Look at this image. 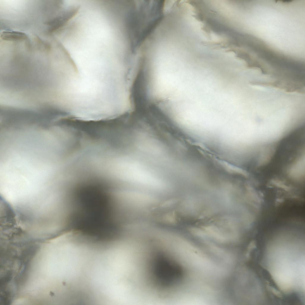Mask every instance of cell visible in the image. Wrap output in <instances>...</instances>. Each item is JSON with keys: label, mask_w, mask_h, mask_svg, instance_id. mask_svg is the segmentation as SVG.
<instances>
[{"label": "cell", "mask_w": 305, "mask_h": 305, "mask_svg": "<svg viewBox=\"0 0 305 305\" xmlns=\"http://www.w3.org/2000/svg\"><path fill=\"white\" fill-rule=\"evenodd\" d=\"M68 55L73 93L79 106L96 105L113 96L115 79L108 61L84 40L64 46Z\"/></svg>", "instance_id": "6da1fadb"}, {"label": "cell", "mask_w": 305, "mask_h": 305, "mask_svg": "<svg viewBox=\"0 0 305 305\" xmlns=\"http://www.w3.org/2000/svg\"><path fill=\"white\" fill-rule=\"evenodd\" d=\"M206 235L211 236L216 240L223 242L227 241V237L217 228L214 226L209 225L203 227Z\"/></svg>", "instance_id": "3957f363"}, {"label": "cell", "mask_w": 305, "mask_h": 305, "mask_svg": "<svg viewBox=\"0 0 305 305\" xmlns=\"http://www.w3.org/2000/svg\"><path fill=\"white\" fill-rule=\"evenodd\" d=\"M236 90L235 71L216 70L198 74L190 83L191 111L212 113L222 110L233 100Z\"/></svg>", "instance_id": "7a4b0ae2"}]
</instances>
